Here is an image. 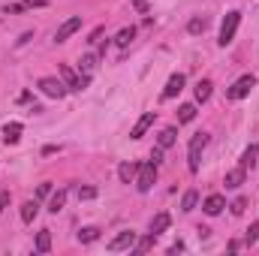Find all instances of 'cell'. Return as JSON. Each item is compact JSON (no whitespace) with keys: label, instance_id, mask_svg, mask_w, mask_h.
<instances>
[{"label":"cell","instance_id":"cell-1","mask_svg":"<svg viewBox=\"0 0 259 256\" xmlns=\"http://www.w3.org/2000/svg\"><path fill=\"white\" fill-rule=\"evenodd\" d=\"M154 181H157V163H154V160L139 163V169H136V190L148 193L154 187Z\"/></svg>","mask_w":259,"mask_h":256},{"label":"cell","instance_id":"cell-2","mask_svg":"<svg viewBox=\"0 0 259 256\" xmlns=\"http://www.w3.org/2000/svg\"><path fill=\"white\" fill-rule=\"evenodd\" d=\"M238 24H241V12L238 9H232V12H226V18H223V24H220V49H226L232 39H235V30H238Z\"/></svg>","mask_w":259,"mask_h":256},{"label":"cell","instance_id":"cell-3","mask_svg":"<svg viewBox=\"0 0 259 256\" xmlns=\"http://www.w3.org/2000/svg\"><path fill=\"white\" fill-rule=\"evenodd\" d=\"M208 145V133H196L187 145V169L190 172H199V160H202V151Z\"/></svg>","mask_w":259,"mask_h":256},{"label":"cell","instance_id":"cell-4","mask_svg":"<svg viewBox=\"0 0 259 256\" xmlns=\"http://www.w3.org/2000/svg\"><path fill=\"white\" fill-rule=\"evenodd\" d=\"M58 72H61V81L66 84V91H84L91 84V75H78L72 66H66V64L58 66Z\"/></svg>","mask_w":259,"mask_h":256},{"label":"cell","instance_id":"cell-5","mask_svg":"<svg viewBox=\"0 0 259 256\" xmlns=\"http://www.w3.org/2000/svg\"><path fill=\"white\" fill-rule=\"evenodd\" d=\"M253 88H256V75H250V72H247V75H241V78L226 91V100H244Z\"/></svg>","mask_w":259,"mask_h":256},{"label":"cell","instance_id":"cell-6","mask_svg":"<svg viewBox=\"0 0 259 256\" xmlns=\"http://www.w3.org/2000/svg\"><path fill=\"white\" fill-rule=\"evenodd\" d=\"M36 88H39L46 97H52V100H61V97L66 94L64 81H61V78H49V75H46V78H39V81H36Z\"/></svg>","mask_w":259,"mask_h":256},{"label":"cell","instance_id":"cell-7","mask_svg":"<svg viewBox=\"0 0 259 256\" xmlns=\"http://www.w3.org/2000/svg\"><path fill=\"white\" fill-rule=\"evenodd\" d=\"M133 244H136V232H133V229H124V232H118V235L109 241V250H112V253H121V250H130Z\"/></svg>","mask_w":259,"mask_h":256},{"label":"cell","instance_id":"cell-8","mask_svg":"<svg viewBox=\"0 0 259 256\" xmlns=\"http://www.w3.org/2000/svg\"><path fill=\"white\" fill-rule=\"evenodd\" d=\"M78 27H81V15H72V18H66L64 24L58 27V33H55V42H66V39H69V36H72Z\"/></svg>","mask_w":259,"mask_h":256},{"label":"cell","instance_id":"cell-9","mask_svg":"<svg viewBox=\"0 0 259 256\" xmlns=\"http://www.w3.org/2000/svg\"><path fill=\"white\" fill-rule=\"evenodd\" d=\"M184 72H175L169 81H166V88H163V100H172V97H178L181 91H184Z\"/></svg>","mask_w":259,"mask_h":256},{"label":"cell","instance_id":"cell-10","mask_svg":"<svg viewBox=\"0 0 259 256\" xmlns=\"http://www.w3.org/2000/svg\"><path fill=\"white\" fill-rule=\"evenodd\" d=\"M244 178H247V169H244V166H235V169L226 172V181H223V184H226L229 190H238V187L244 184Z\"/></svg>","mask_w":259,"mask_h":256},{"label":"cell","instance_id":"cell-11","mask_svg":"<svg viewBox=\"0 0 259 256\" xmlns=\"http://www.w3.org/2000/svg\"><path fill=\"white\" fill-rule=\"evenodd\" d=\"M202 208H205V214H211V217H217L223 208H226V199L220 196V193H211L205 202H202Z\"/></svg>","mask_w":259,"mask_h":256},{"label":"cell","instance_id":"cell-12","mask_svg":"<svg viewBox=\"0 0 259 256\" xmlns=\"http://www.w3.org/2000/svg\"><path fill=\"white\" fill-rule=\"evenodd\" d=\"M39 6H46V0H18V3L3 6V12L6 15H15V12H27V9H39Z\"/></svg>","mask_w":259,"mask_h":256},{"label":"cell","instance_id":"cell-13","mask_svg":"<svg viewBox=\"0 0 259 256\" xmlns=\"http://www.w3.org/2000/svg\"><path fill=\"white\" fill-rule=\"evenodd\" d=\"M151 124H154V112H145V115L136 121V127L130 130V139H142V136L148 133V127H151Z\"/></svg>","mask_w":259,"mask_h":256},{"label":"cell","instance_id":"cell-14","mask_svg":"<svg viewBox=\"0 0 259 256\" xmlns=\"http://www.w3.org/2000/svg\"><path fill=\"white\" fill-rule=\"evenodd\" d=\"M21 124H18V121H12V124H6V127H3V142H6V145H15V142H18V139H21Z\"/></svg>","mask_w":259,"mask_h":256},{"label":"cell","instance_id":"cell-15","mask_svg":"<svg viewBox=\"0 0 259 256\" xmlns=\"http://www.w3.org/2000/svg\"><path fill=\"white\" fill-rule=\"evenodd\" d=\"M169 223H172V217H169L166 211H160V214L151 220V232H154V235H160V232H166V229H169Z\"/></svg>","mask_w":259,"mask_h":256},{"label":"cell","instance_id":"cell-16","mask_svg":"<svg viewBox=\"0 0 259 256\" xmlns=\"http://www.w3.org/2000/svg\"><path fill=\"white\" fill-rule=\"evenodd\" d=\"M36 214H39V202H36V199H30V202L21 205V220H24V223H33Z\"/></svg>","mask_w":259,"mask_h":256},{"label":"cell","instance_id":"cell-17","mask_svg":"<svg viewBox=\"0 0 259 256\" xmlns=\"http://www.w3.org/2000/svg\"><path fill=\"white\" fill-rule=\"evenodd\" d=\"M175 139H178V133H175V127H166L163 133H160V139H157V145L166 151V148H172L175 145Z\"/></svg>","mask_w":259,"mask_h":256},{"label":"cell","instance_id":"cell-18","mask_svg":"<svg viewBox=\"0 0 259 256\" xmlns=\"http://www.w3.org/2000/svg\"><path fill=\"white\" fill-rule=\"evenodd\" d=\"M256 154H259V145H250V148L241 154V163H238V166H244V169H253V166H256Z\"/></svg>","mask_w":259,"mask_h":256},{"label":"cell","instance_id":"cell-19","mask_svg":"<svg viewBox=\"0 0 259 256\" xmlns=\"http://www.w3.org/2000/svg\"><path fill=\"white\" fill-rule=\"evenodd\" d=\"M136 169H139L136 163H121V166H118V178H121L124 184H130V181L136 178Z\"/></svg>","mask_w":259,"mask_h":256},{"label":"cell","instance_id":"cell-20","mask_svg":"<svg viewBox=\"0 0 259 256\" xmlns=\"http://www.w3.org/2000/svg\"><path fill=\"white\" fill-rule=\"evenodd\" d=\"M208 97H211V81L202 78V81L196 84V103H208Z\"/></svg>","mask_w":259,"mask_h":256},{"label":"cell","instance_id":"cell-21","mask_svg":"<svg viewBox=\"0 0 259 256\" xmlns=\"http://www.w3.org/2000/svg\"><path fill=\"white\" fill-rule=\"evenodd\" d=\"M97 238H100V229H97V226L78 229V241H81V244H91V241H97Z\"/></svg>","mask_w":259,"mask_h":256},{"label":"cell","instance_id":"cell-22","mask_svg":"<svg viewBox=\"0 0 259 256\" xmlns=\"http://www.w3.org/2000/svg\"><path fill=\"white\" fill-rule=\"evenodd\" d=\"M49 250H52V235H49V229H42L36 235V253H49Z\"/></svg>","mask_w":259,"mask_h":256},{"label":"cell","instance_id":"cell-23","mask_svg":"<svg viewBox=\"0 0 259 256\" xmlns=\"http://www.w3.org/2000/svg\"><path fill=\"white\" fill-rule=\"evenodd\" d=\"M133 36H136V30H133V27L118 30V36H115V46H118V49H127L130 42H133Z\"/></svg>","mask_w":259,"mask_h":256},{"label":"cell","instance_id":"cell-24","mask_svg":"<svg viewBox=\"0 0 259 256\" xmlns=\"http://www.w3.org/2000/svg\"><path fill=\"white\" fill-rule=\"evenodd\" d=\"M154 244H157V235H154V232H151V235H145V238H142V241H139V238H136V244H133V247H136V250H139V253H148V250H151V247H154Z\"/></svg>","mask_w":259,"mask_h":256},{"label":"cell","instance_id":"cell-25","mask_svg":"<svg viewBox=\"0 0 259 256\" xmlns=\"http://www.w3.org/2000/svg\"><path fill=\"white\" fill-rule=\"evenodd\" d=\"M193 118H196V106H193V103H187V106H181V109H178V121H181V124H190Z\"/></svg>","mask_w":259,"mask_h":256},{"label":"cell","instance_id":"cell-26","mask_svg":"<svg viewBox=\"0 0 259 256\" xmlns=\"http://www.w3.org/2000/svg\"><path fill=\"white\" fill-rule=\"evenodd\" d=\"M64 202H66V190H58L55 196H52V202H49V211H52V214H58V211L64 208Z\"/></svg>","mask_w":259,"mask_h":256},{"label":"cell","instance_id":"cell-27","mask_svg":"<svg viewBox=\"0 0 259 256\" xmlns=\"http://www.w3.org/2000/svg\"><path fill=\"white\" fill-rule=\"evenodd\" d=\"M196 202H199V193H196V190H187V193H184V199H181V211H193Z\"/></svg>","mask_w":259,"mask_h":256},{"label":"cell","instance_id":"cell-28","mask_svg":"<svg viewBox=\"0 0 259 256\" xmlns=\"http://www.w3.org/2000/svg\"><path fill=\"white\" fill-rule=\"evenodd\" d=\"M205 27H208V21H205V18H190V24H187V30H190V33H202Z\"/></svg>","mask_w":259,"mask_h":256},{"label":"cell","instance_id":"cell-29","mask_svg":"<svg viewBox=\"0 0 259 256\" xmlns=\"http://www.w3.org/2000/svg\"><path fill=\"white\" fill-rule=\"evenodd\" d=\"M94 66H97V55H84V58H81V69H84V75H91Z\"/></svg>","mask_w":259,"mask_h":256},{"label":"cell","instance_id":"cell-30","mask_svg":"<svg viewBox=\"0 0 259 256\" xmlns=\"http://www.w3.org/2000/svg\"><path fill=\"white\" fill-rule=\"evenodd\" d=\"M256 238H259V223H250V229H247L244 241H247V244H256Z\"/></svg>","mask_w":259,"mask_h":256},{"label":"cell","instance_id":"cell-31","mask_svg":"<svg viewBox=\"0 0 259 256\" xmlns=\"http://www.w3.org/2000/svg\"><path fill=\"white\" fill-rule=\"evenodd\" d=\"M229 208H232V214H244V208H247V199H241V196H238V199H235Z\"/></svg>","mask_w":259,"mask_h":256},{"label":"cell","instance_id":"cell-32","mask_svg":"<svg viewBox=\"0 0 259 256\" xmlns=\"http://www.w3.org/2000/svg\"><path fill=\"white\" fill-rule=\"evenodd\" d=\"M94 196H97L94 187H78V199H84V202H88V199H94Z\"/></svg>","mask_w":259,"mask_h":256},{"label":"cell","instance_id":"cell-33","mask_svg":"<svg viewBox=\"0 0 259 256\" xmlns=\"http://www.w3.org/2000/svg\"><path fill=\"white\" fill-rule=\"evenodd\" d=\"M49 193H52V184H39V190H36L39 199H42V196H49Z\"/></svg>","mask_w":259,"mask_h":256},{"label":"cell","instance_id":"cell-34","mask_svg":"<svg viewBox=\"0 0 259 256\" xmlns=\"http://www.w3.org/2000/svg\"><path fill=\"white\" fill-rule=\"evenodd\" d=\"M100 39H103V27H97V30L91 33V39H88V42H100Z\"/></svg>","mask_w":259,"mask_h":256},{"label":"cell","instance_id":"cell-35","mask_svg":"<svg viewBox=\"0 0 259 256\" xmlns=\"http://www.w3.org/2000/svg\"><path fill=\"white\" fill-rule=\"evenodd\" d=\"M151 160H154V163H157V166H160V160H163V148H160V145H157V151H154V154H151Z\"/></svg>","mask_w":259,"mask_h":256},{"label":"cell","instance_id":"cell-36","mask_svg":"<svg viewBox=\"0 0 259 256\" xmlns=\"http://www.w3.org/2000/svg\"><path fill=\"white\" fill-rule=\"evenodd\" d=\"M6 205H9V193L3 190L0 193V211H6Z\"/></svg>","mask_w":259,"mask_h":256},{"label":"cell","instance_id":"cell-37","mask_svg":"<svg viewBox=\"0 0 259 256\" xmlns=\"http://www.w3.org/2000/svg\"><path fill=\"white\" fill-rule=\"evenodd\" d=\"M181 250H184V241H178V244H172V247H169V253H181Z\"/></svg>","mask_w":259,"mask_h":256}]
</instances>
